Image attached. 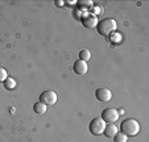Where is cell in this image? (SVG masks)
I'll list each match as a JSON object with an SVG mask.
<instances>
[{"mask_svg": "<svg viewBox=\"0 0 149 142\" xmlns=\"http://www.w3.org/2000/svg\"><path fill=\"white\" fill-rule=\"evenodd\" d=\"M106 125H107V124L104 123L102 118H98V117H96V118H94V120L90 123L88 130H90V133L94 134V136H99V134H103Z\"/></svg>", "mask_w": 149, "mask_h": 142, "instance_id": "obj_3", "label": "cell"}, {"mask_svg": "<svg viewBox=\"0 0 149 142\" xmlns=\"http://www.w3.org/2000/svg\"><path fill=\"white\" fill-rule=\"evenodd\" d=\"M120 132L125 134L127 137L137 136L140 132V124L135 118H125L120 124Z\"/></svg>", "mask_w": 149, "mask_h": 142, "instance_id": "obj_1", "label": "cell"}, {"mask_svg": "<svg viewBox=\"0 0 149 142\" xmlns=\"http://www.w3.org/2000/svg\"><path fill=\"white\" fill-rule=\"evenodd\" d=\"M73 70H74V73H75L77 75H84V74L87 73V70H88L87 62L78 59V61H75V63H74Z\"/></svg>", "mask_w": 149, "mask_h": 142, "instance_id": "obj_8", "label": "cell"}, {"mask_svg": "<svg viewBox=\"0 0 149 142\" xmlns=\"http://www.w3.org/2000/svg\"><path fill=\"white\" fill-rule=\"evenodd\" d=\"M7 78H8V73H7V70L3 69V67H0V83H4Z\"/></svg>", "mask_w": 149, "mask_h": 142, "instance_id": "obj_15", "label": "cell"}, {"mask_svg": "<svg viewBox=\"0 0 149 142\" xmlns=\"http://www.w3.org/2000/svg\"><path fill=\"white\" fill-rule=\"evenodd\" d=\"M119 116H120V114H119L118 109H115V108H107V109H104V111L102 112V117H100V118L106 124H107V123L113 124L115 121H118Z\"/></svg>", "mask_w": 149, "mask_h": 142, "instance_id": "obj_4", "label": "cell"}, {"mask_svg": "<svg viewBox=\"0 0 149 142\" xmlns=\"http://www.w3.org/2000/svg\"><path fill=\"white\" fill-rule=\"evenodd\" d=\"M81 21H82V24H83V26H86L87 29H94L98 25V17L94 16L93 13H88V12L82 15Z\"/></svg>", "mask_w": 149, "mask_h": 142, "instance_id": "obj_6", "label": "cell"}, {"mask_svg": "<svg viewBox=\"0 0 149 142\" xmlns=\"http://www.w3.org/2000/svg\"><path fill=\"white\" fill-rule=\"evenodd\" d=\"M57 7H63V4H65V1H62V0H57L56 1Z\"/></svg>", "mask_w": 149, "mask_h": 142, "instance_id": "obj_18", "label": "cell"}, {"mask_svg": "<svg viewBox=\"0 0 149 142\" xmlns=\"http://www.w3.org/2000/svg\"><path fill=\"white\" fill-rule=\"evenodd\" d=\"M33 111L36 112L37 114H44L46 112V105L45 104H42L41 101H38V103L33 104Z\"/></svg>", "mask_w": 149, "mask_h": 142, "instance_id": "obj_11", "label": "cell"}, {"mask_svg": "<svg viewBox=\"0 0 149 142\" xmlns=\"http://www.w3.org/2000/svg\"><path fill=\"white\" fill-rule=\"evenodd\" d=\"M111 41L112 42H119L121 41V34L120 33H111Z\"/></svg>", "mask_w": 149, "mask_h": 142, "instance_id": "obj_16", "label": "cell"}, {"mask_svg": "<svg viewBox=\"0 0 149 142\" xmlns=\"http://www.w3.org/2000/svg\"><path fill=\"white\" fill-rule=\"evenodd\" d=\"M91 11L94 12V13H93L94 16H96V17H98V15L102 12V7H98V6H96V7H93V8H91Z\"/></svg>", "mask_w": 149, "mask_h": 142, "instance_id": "obj_17", "label": "cell"}, {"mask_svg": "<svg viewBox=\"0 0 149 142\" xmlns=\"http://www.w3.org/2000/svg\"><path fill=\"white\" fill-rule=\"evenodd\" d=\"M116 133H118V128H116L113 124L106 125V128H104V132H103V134L107 137V138H113V137L116 136Z\"/></svg>", "mask_w": 149, "mask_h": 142, "instance_id": "obj_10", "label": "cell"}, {"mask_svg": "<svg viewBox=\"0 0 149 142\" xmlns=\"http://www.w3.org/2000/svg\"><path fill=\"white\" fill-rule=\"evenodd\" d=\"M95 98L96 100L102 101V103H107L112 99V92L108 88H98L95 91Z\"/></svg>", "mask_w": 149, "mask_h": 142, "instance_id": "obj_7", "label": "cell"}, {"mask_svg": "<svg viewBox=\"0 0 149 142\" xmlns=\"http://www.w3.org/2000/svg\"><path fill=\"white\" fill-rule=\"evenodd\" d=\"M3 84H4V88L11 91V89H13L15 87H16V80H15V79H12V78H7L6 82H4Z\"/></svg>", "mask_w": 149, "mask_h": 142, "instance_id": "obj_13", "label": "cell"}, {"mask_svg": "<svg viewBox=\"0 0 149 142\" xmlns=\"http://www.w3.org/2000/svg\"><path fill=\"white\" fill-rule=\"evenodd\" d=\"M90 58H91V53H90V50H87V49H83V50L79 51V59H81V61L87 62Z\"/></svg>", "mask_w": 149, "mask_h": 142, "instance_id": "obj_12", "label": "cell"}, {"mask_svg": "<svg viewBox=\"0 0 149 142\" xmlns=\"http://www.w3.org/2000/svg\"><path fill=\"white\" fill-rule=\"evenodd\" d=\"M40 101L45 105H54L57 103V94L52 89H46L40 95Z\"/></svg>", "mask_w": 149, "mask_h": 142, "instance_id": "obj_5", "label": "cell"}, {"mask_svg": "<svg viewBox=\"0 0 149 142\" xmlns=\"http://www.w3.org/2000/svg\"><path fill=\"white\" fill-rule=\"evenodd\" d=\"M113 139H115V142H127L128 137H127L124 133H121V132H118V133H116V136L113 137Z\"/></svg>", "mask_w": 149, "mask_h": 142, "instance_id": "obj_14", "label": "cell"}, {"mask_svg": "<svg viewBox=\"0 0 149 142\" xmlns=\"http://www.w3.org/2000/svg\"><path fill=\"white\" fill-rule=\"evenodd\" d=\"M116 28H118V22L113 19H103L100 21H98V25H96L98 33L103 37L110 36L111 33H113L116 30Z\"/></svg>", "mask_w": 149, "mask_h": 142, "instance_id": "obj_2", "label": "cell"}, {"mask_svg": "<svg viewBox=\"0 0 149 142\" xmlns=\"http://www.w3.org/2000/svg\"><path fill=\"white\" fill-rule=\"evenodd\" d=\"M77 7H78L77 9H79L81 12L86 13V11H90L94 7V3L91 0H79V1H77Z\"/></svg>", "mask_w": 149, "mask_h": 142, "instance_id": "obj_9", "label": "cell"}]
</instances>
